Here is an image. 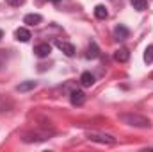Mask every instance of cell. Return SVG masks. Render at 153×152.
Here are the masks:
<instances>
[{
  "label": "cell",
  "mask_w": 153,
  "mask_h": 152,
  "mask_svg": "<svg viewBox=\"0 0 153 152\" xmlns=\"http://www.w3.org/2000/svg\"><path fill=\"white\" fill-rule=\"evenodd\" d=\"M41 20H43V16H41V14H38V13H30V14H25V18H23V23H27V25L34 27V25L41 23Z\"/></svg>",
  "instance_id": "7"
},
{
  "label": "cell",
  "mask_w": 153,
  "mask_h": 152,
  "mask_svg": "<svg viewBox=\"0 0 153 152\" xmlns=\"http://www.w3.org/2000/svg\"><path fill=\"white\" fill-rule=\"evenodd\" d=\"M5 2H7L9 5H13V7H20V5H22L25 0H5Z\"/></svg>",
  "instance_id": "16"
},
{
  "label": "cell",
  "mask_w": 153,
  "mask_h": 152,
  "mask_svg": "<svg viewBox=\"0 0 153 152\" xmlns=\"http://www.w3.org/2000/svg\"><path fill=\"white\" fill-rule=\"evenodd\" d=\"M87 59H96L98 56H100V48H98V45L94 43V41H91L89 43V47H87Z\"/></svg>",
  "instance_id": "11"
},
{
  "label": "cell",
  "mask_w": 153,
  "mask_h": 152,
  "mask_svg": "<svg viewBox=\"0 0 153 152\" xmlns=\"http://www.w3.org/2000/svg\"><path fill=\"white\" fill-rule=\"evenodd\" d=\"M119 120H121L123 123H126V125H134V127H143V129H146V127H150V125H152L150 118H146V116H143V114H135V113H125V114H119Z\"/></svg>",
  "instance_id": "1"
},
{
  "label": "cell",
  "mask_w": 153,
  "mask_h": 152,
  "mask_svg": "<svg viewBox=\"0 0 153 152\" xmlns=\"http://www.w3.org/2000/svg\"><path fill=\"white\" fill-rule=\"evenodd\" d=\"M70 100H71L73 106H82V104L85 102V93H84L82 90H75V91H71Z\"/></svg>",
  "instance_id": "3"
},
{
  "label": "cell",
  "mask_w": 153,
  "mask_h": 152,
  "mask_svg": "<svg viewBox=\"0 0 153 152\" xmlns=\"http://www.w3.org/2000/svg\"><path fill=\"white\" fill-rule=\"evenodd\" d=\"M130 4L135 11H144L148 7V0H130Z\"/></svg>",
  "instance_id": "14"
},
{
  "label": "cell",
  "mask_w": 153,
  "mask_h": 152,
  "mask_svg": "<svg viewBox=\"0 0 153 152\" xmlns=\"http://www.w3.org/2000/svg\"><path fill=\"white\" fill-rule=\"evenodd\" d=\"M52 2H53V4H57V2H59V0H52Z\"/></svg>",
  "instance_id": "18"
},
{
  "label": "cell",
  "mask_w": 153,
  "mask_h": 152,
  "mask_svg": "<svg viewBox=\"0 0 153 152\" xmlns=\"http://www.w3.org/2000/svg\"><path fill=\"white\" fill-rule=\"evenodd\" d=\"M50 52H52V47L48 43H39V45H36V48H34V54L38 57H46V56H50Z\"/></svg>",
  "instance_id": "6"
},
{
  "label": "cell",
  "mask_w": 153,
  "mask_h": 152,
  "mask_svg": "<svg viewBox=\"0 0 153 152\" xmlns=\"http://www.w3.org/2000/svg\"><path fill=\"white\" fill-rule=\"evenodd\" d=\"M14 38L18 39V41H22V43H27L29 39L32 38V34H30V31H29V29L20 27V29H16V31H14Z\"/></svg>",
  "instance_id": "5"
},
{
  "label": "cell",
  "mask_w": 153,
  "mask_h": 152,
  "mask_svg": "<svg viewBox=\"0 0 153 152\" xmlns=\"http://www.w3.org/2000/svg\"><path fill=\"white\" fill-rule=\"evenodd\" d=\"M4 38V31H2V29H0V39Z\"/></svg>",
  "instance_id": "17"
},
{
  "label": "cell",
  "mask_w": 153,
  "mask_h": 152,
  "mask_svg": "<svg viewBox=\"0 0 153 152\" xmlns=\"http://www.w3.org/2000/svg\"><path fill=\"white\" fill-rule=\"evenodd\" d=\"M94 16L100 18V20H105V18L109 16L107 7H105V5H96V7H94Z\"/></svg>",
  "instance_id": "13"
},
{
  "label": "cell",
  "mask_w": 153,
  "mask_h": 152,
  "mask_svg": "<svg viewBox=\"0 0 153 152\" xmlns=\"http://www.w3.org/2000/svg\"><path fill=\"white\" fill-rule=\"evenodd\" d=\"M144 61L150 65V63H153V45H150L146 50H144Z\"/></svg>",
  "instance_id": "15"
},
{
  "label": "cell",
  "mask_w": 153,
  "mask_h": 152,
  "mask_svg": "<svg viewBox=\"0 0 153 152\" xmlns=\"http://www.w3.org/2000/svg\"><path fill=\"white\" fill-rule=\"evenodd\" d=\"M34 88H36V81H23V82H20V84L16 86V91L27 93V91H30V90H34Z\"/></svg>",
  "instance_id": "9"
},
{
  "label": "cell",
  "mask_w": 153,
  "mask_h": 152,
  "mask_svg": "<svg viewBox=\"0 0 153 152\" xmlns=\"http://www.w3.org/2000/svg\"><path fill=\"white\" fill-rule=\"evenodd\" d=\"M85 136L91 141L103 143V145H114L116 143V138H112L111 134H103V132H96V131H89V132H85Z\"/></svg>",
  "instance_id": "2"
},
{
  "label": "cell",
  "mask_w": 153,
  "mask_h": 152,
  "mask_svg": "<svg viewBox=\"0 0 153 152\" xmlns=\"http://www.w3.org/2000/svg\"><path fill=\"white\" fill-rule=\"evenodd\" d=\"M55 45H57V48H59V50H62L68 57L75 56V47H73L71 43H68V41H55Z\"/></svg>",
  "instance_id": "4"
},
{
  "label": "cell",
  "mask_w": 153,
  "mask_h": 152,
  "mask_svg": "<svg viewBox=\"0 0 153 152\" xmlns=\"http://www.w3.org/2000/svg\"><path fill=\"white\" fill-rule=\"evenodd\" d=\"M80 84H82L84 88H91V86L94 84V75H93L91 72H84V74L80 75Z\"/></svg>",
  "instance_id": "10"
},
{
  "label": "cell",
  "mask_w": 153,
  "mask_h": 152,
  "mask_svg": "<svg viewBox=\"0 0 153 152\" xmlns=\"http://www.w3.org/2000/svg\"><path fill=\"white\" fill-rule=\"evenodd\" d=\"M114 59L117 63H126V61L130 59V52H128L126 48H117L114 52Z\"/></svg>",
  "instance_id": "8"
},
{
  "label": "cell",
  "mask_w": 153,
  "mask_h": 152,
  "mask_svg": "<svg viewBox=\"0 0 153 152\" xmlns=\"http://www.w3.org/2000/svg\"><path fill=\"white\" fill-rule=\"evenodd\" d=\"M114 36H116V39H126L130 36V31L125 25H117L114 29Z\"/></svg>",
  "instance_id": "12"
}]
</instances>
